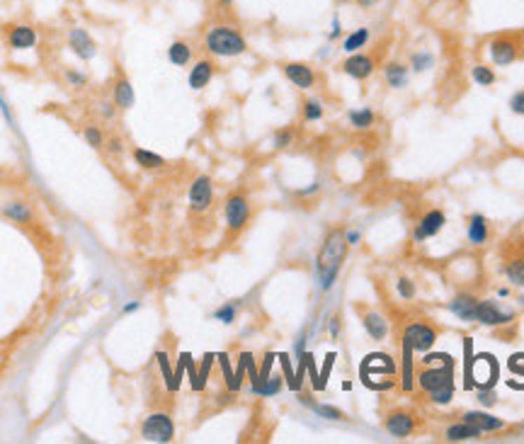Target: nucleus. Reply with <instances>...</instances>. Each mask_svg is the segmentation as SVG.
Segmentation results:
<instances>
[{"mask_svg":"<svg viewBox=\"0 0 524 444\" xmlns=\"http://www.w3.org/2000/svg\"><path fill=\"white\" fill-rule=\"evenodd\" d=\"M345 255H347L345 231H340V229L330 231L318 253V262H316V274H318L321 292H330L332 289V284H335L337 274H340V269H342V262H345Z\"/></svg>","mask_w":524,"mask_h":444,"instance_id":"f257e3e1","label":"nucleus"},{"mask_svg":"<svg viewBox=\"0 0 524 444\" xmlns=\"http://www.w3.org/2000/svg\"><path fill=\"white\" fill-rule=\"evenodd\" d=\"M204 49L219 59H233L248 51V41L233 25H214L204 34Z\"/></svg>","mask_w":524,"mask_h":444,"instance_id":"f03ea898","label":"nucleus"},{"mask_svg":"<svg viewBox=\"0 0 524 444\" xmlns=\"http://www.w3.org/2000/svg\"><path fill=\"white\" fill-rule=\"evenodd\" d=\"M141 437L146 442H158V444H166L173 442L175 437V422L168 413H151L141 425Z\"/></svg>","mask_w":524,"mask_h":444,"instance_id":"7ed1b4c3","label":"nucleus"},{"mask_svg":"<svg viewBox=\"0 0 524 444\" xmlns=\"http://www.w3.org/2000/svg\"><path fill=\"white\" fill-rule=\"evenodd\" d=\"M224 216L226 224H229L231 231H243L250 221V202H248L246 194L233 192L224 204Z\"/></svg>","mask_w":524,"mask_h":444,"instance_id":"20e7f679","label":"nucleus"},{"mask_svg":"<svg viewBox=\"0 0 524 444\" xmlns=\"http://www.w3.org/2000/svg\"><path fill=\"white\" fill-rule=\"evenodd\" d=\"M442 362H444L442 369H425V372L417 377V384H420L427 393L444 389V386H454V369H452L454 362H452V357L442 355Z\"/></svg>","mask_w":524,"mask_h":444,"instance_id":"39448f33","label":"nucleus"},{"mask_svg":"<svg viewBox=\"0 0 524 444\" xmlns=\"http://www.w3.org/2000/svg\"><path fill=\"white\" fill-rule=\"evenodd\" d=\"M512 318H515V314H512V311H502L497 301H493V299L481 301L478 299V306H476V323L497 328V325H507Z\"/></svg>","mask_w":524,"mask_h":444,"instance_id":"423d86ee","label":"nucleus"},{"mask_svg":"<svg viewBox=\"0 0 524 444\" xmlns=\"http://www.w3.org/2000/svg\"><path fill=\"white\" fill-rule=\"evenodd\" d=\"M211 199H214V184H211L209 175H199L189 187V209L202 214L211 207Z\"/></svg>","mask_w":524,"mask_h":444,"instance_id":"0eeeda50","label":"nucleus"},{"mask_svg":"<svg viewBox=\"0 0 524 444\" xmlns=\"http://www.w3.org/2000/svg\"><path fill=\"white\" fill-rule=\"evenodd\" d=\"M405 340L412 345V350L417 352H427L437 340V330L427 323H410L405 328Z\"/></svg>","mask_w":524,"mask_h":444,"instance_id":"6e6552de","label":"nucleus"},{"mask_svg":"<svg viewBox=\"0 0 524 444\" xmlns=\"http://www.w3.org/2000/svg\"><path fill=\"white\" fill-rule=\"evenodd\" d=\"M68 46H71L73 54L83 61L95 59V54H98V44H95V39L88 34V29H83V27H73L68 32Z\"/></svg>","mask_w":524,"mask_h":444,"instance_id":"1a4fd4ad","label":"nucleus"},{"mask_svg":"<svg viewBox=\"0 0 524 444\" xmlns=\"http://www.w3.org/2000/svg\"><path fill=\"white\" fill-rule=\"evenodd\" d=\"M284 76H287L289 83H294L299 90H311L316 86V71L309 66V63H301V61H289L282 66Z\"/></svg>","mask_w":524,"mask_h":444,"instance_id":"9d476101","label":"nucleus"},{"mask_svg":"<svg viewBox=\"0 0 524 444\" xmlns=\"http://www.w3.org/2000/svg\"><path fill=\"white\" fill-rule=\"evenodd\" d=\"M444 224H447V216H444V211H439V209L427 211V214L420 219V224L415 226V231H412V241L422 243V241H427V238L437 236L439 231L444 229Z\"/></svg>","mask_w":524,"mask_h":444,"instance_id":"9b49d317","label":"nucleus"},{"mask_svg":"<svg viewBox=\"0 0 524 444\" xmlns=\"http://www.w3.org/2000/svg\"><path fill=\"white\" fill-rule=\"evenodd\" d=\"M488 54L495 66H510V63H515V59L520 56V49H517L515 41L507 39V36H497V39H493L488 44Z\"/></svg>","mask_w":524,"mask_h":444,"instance_id":"f8f14e48","label":"nucleus"},{"mask_svg":"<svg viewBox=\"0 0 524 444\" xmlns=\"http://www.w3.org/2000/svg\"><path fill=\"white\" fill-rule=\"evenodd\" d=\"M374 68H377V63H374L372 56L359 54V51L357 54H349L345 63H342V71H345L349 78H354V81H367L374 73Z\"/></svg>","mask_w":524,"mask_h":444,"instance_id":"ddd939ff","label":"nucleus"},{"mask_svg":"<svg viewBox=\"0 0 524 444\" xmlns=\"http://www.w3.org/2000/svg\"><path fill=\"white\" fill-rule=\"evenodd\" d=\"M476 306H478V299L473 294H457L452 301H449V314H454L459 321L464 323H471L476 321Z\"/></svg>","mask_w":524,"mask_h":444,"instance_id":"4468645a","label":"nucleus"},{"mask_svg":"<svg viewBox=\"0 0 524 444\" xmlns=\"http://www.w3.org/2000/svg\"><path fill=\"white\" fill-rule=\"evenodd\" d=\"M214 71H216L214 61H209V59L197 61L192 68H189L187 86L192 88V90H204L211 83V78H214Z\"/></svg>","mask_w":524,"mask_h":444,"instance_id":"2eb2a0df","label":"nucleus"},{"mask_svg":"<svg viewBox=\"0 0 524 444\" xmlns=\"http://www.w3.org/2000/svg\"><path fill=\"white\" fill-rule=\"evenodd\" d=\"M34 44H36V29L29 27V25H15V27L8 32L10 49L25 51V49H32Z\"/></svg>","mask_w":524,"mask_h":444,"instance_id":"dca6fc26","label":"nucleus"},{"mask_svg":"<svg viewBox=\"0 0 524 444\" xmlns=\"http://www.w3.org/2000/svg\"><path fill=\"white\" fill-rule=\"evenodd\" d=\"M386 430L394 437H408L415 432V415L403 413V410H396L386 417Z\"/></svg>","mask_w":524,"mask_h":444,"instance_id":"f3484780","label":"nucleus"},{"mask_svg":"<svg viewBox=\"0 0 524 444\" xmlns=\"http://www.w3.org/2000/svg\"><path fill=\"white\" fill-rule=\"evenodd\" d=\"M464 422H469L471 427H476L481 435H483V432H497L505 427V422H502L500 417H495L490 413H478V410H469V413H464Z\"/></svg>","mask_w":524,"mask_h":444,"instance_id":"a211bd4d","label":"nucleus"},{"mask_svg":"<svg viewBox=\"0 0 524 444\" xmlns=\"http://www.w3.org/2000/svg\"><path fill=\"white\" fill-rule=\"evenodd\" d=\"M485 241H488V221H485V216H469V243L471 245H483Z\"/></svg>","mask_w":524,"mask_h":444,"instance_id":"6ab92c4d","label":"nucleus"},{"mask_svg":"<svg viewBox=\"0 0 524 444\" xmlns=\"http://www.w3.org/2000/svg\"><path fill=\"white\" fill-rule=\"evenodd\" d=\"M134 102H136L134 88H131V83L121 76L119 81L114 83V105L119 109H131V107H134Z\"/></svg>","mask_w":524,"mask_h":444,"instance_id":"aec40b11","label":"nucleus"},{"mask_svg":"<svg viewBox=\"0 0 524 444\" xmlns=\"http://www.w3.org/2000/svg\"><path fill=\"white\" fill-rule=\"evenodd\" d=\"M364 323V330L372 335V340H386V335H389V323H386V318L381 314H364L362 318Z\"/></svg>","mask_w":524,"mask_h":444,"instance_id":"412c9836","label":"nucleus"},{"mask_svg":"<svg viewBox=\"0 0 524 444\" xmlns=\"http://www.w3.org/2000/svg\"><path fill=\"white\" fill-rule=\"evenodd\" d=\"M192 54H194V49L182 39L173 41V44L168 46V61H170L173 66H187V63L192 61Z\"/></svg>","mask_w":524,"mask_h":444,"instance_id":"4be33fe9","label":"nucleus"},{"mask_svg":"<svg viewBox=\"0 0 524 444\" xmlns=\"http://www.w3.org/2000/svg\"><path fill=\"white\" fill-rule=\"evenodd\" d=\"M0 211H3V216H8L10 221H15V224H29V221L34 219L32 209L25 202H8L0 207Z\"/></svg>","mask_w":524,"mask_h":444,"instance_id":"5701e85b","label":"nucleus"},{"mask_svg":"<svg viewBox=\"0 0 524 444\" xmlns=\"http://www.w3.org/2000/svg\"><path fill=\"white\" fill-rule=\"evenodd\" d=\"M134 161L144 170H161V168H166V158L148 151V148H134Z\"/></svg>","mask_w":524,"mask_h":444,"instance_id":"b1692460","label":"nucleus"},{"mask_svg":"<svg viewBox=\"0 0 524 444\" xmlns=\"http://www.w3.org/2000/svg\"><path fill=\"white\" fill-rule=\"evenodd\" d=\"M369 36H372V34H369L367 27L352 29L345 36V41H342V51H345V54H357L359 49H364V46L369 44Z\"/></svg>","mask_w":524,"mask_h":444,"instance_id":"393cba45","label":"nucleus"},{"mask_svg":"<svg viewBox=\"0 0 524 444\" xmlns=\"http://www.w3.org/2000/svg\"><path fill=\"white\" fill-rule=\"evenodd\" d=\"M481 437V432L476 427H471L469 422H457V425H449L447 427V440L449 442H466V440H476Z\"/></svg>","mask_w":524,"mask_h":444,"instance_id":"a878e982","label":"nucleus"},{"mask_svg":"<svg viewBox=\"0 0 524 444\" xmlns=\"http://www.w3.org/2000/svg\"><path fill=\"white\" fill-rule=\"evenodd\" d=\"M384 76H386V83H389L391 88H405L408 83V68L403 63H389V66L384 68Z\"/></svg>","mask_w":524,"mask_h":444,"instance_id":"bb28decb","label":"nucleus"},{"mask_svg":"<svg viewBox=\"0 0 524 444\" xmlns=\"http://www.w3.org/2000/svg\"><path fill=\"white\" fill-rule=\"evenodd\" d=\"M347 119L354 129H369L377 121V114L372 112V107H359V109H349Z\"/></svg>","mask_w":524,"mask_h":444,"instance_id":"cd10ccee","label":"nucleus"},{"mask_svg":"<svg viewBox=\"0 0 524 444\" xmlns=\"http://www.w3.org/2000/svg\"><path fill=\"white\" fill-rule=\"evenodd\" d=\"M505 277L515 287H524V257H515L505 265Z\"/></svg>","mask_w":524,"mask_h":444,"instance_id":"c85d7f7f","label":"nucleus"},{"mask_svg":"<svg viewBox=\"0 0 524 444\" xmlns=\"http://www.w3.org/2000/svg\"><path fill=\"white\" fill-rule=\"evenodd\" d=\"M405 340V337H403ZM412 345L403 342V391H412Z\"/></svg>","mask_w":524,"mask_h":444,"instance_id":"c756f323","label":"nucleus"},{"mask_svg":"<svg viewBox=\"0 0 524 444\" xmlns=\"http://www.w3.org/2000/svg\"><path fill=\"white\" fill-rule=\"evenodd\" d=\"M471 78H473L478 86L488 88V86H493V83H495V71L490 66H485V63H478V66L471 68Z\"/></svg>","mask_w":524,"mask_h":444,"instance_id":"7c9ffc66","label":"nucleus"},{"mask_svg":"<svg viewBox=\"0 0 524 444\" xmlns=\"http://www.w3.org/2000/svg\"><path fill=\"white\" fill-rule=\"evenodd\" d=\"M314 408V413L318 415V417H325V420H337V422H342V420H347L345 417V413H342L340 408H335V405H323V403H314L311 405Z\"/></svg>","mask_w":524,"mask_h":444,"instance_id":"2f4dec72","label":"nucleus"},{"mask_svg":"<svg viewBox=\"0 0 524 444\" xmlns=\"http://www.w3.org/2000/svg\"><path fill=\"white\" fill-rule=\"evenodd\" d=\"M255 391L257 396H264V398H269V396H277L279 391H282V379L279 377H269L267 382H262L260 386H255Z\"/></svg>","mask_w":524,"mask_h":444,"instance_id":"473e14b6","label":"nucleus"},{"mask_svg":"<svg viewBox=\"0 0 524 444\" xmlns=\"http://www.w3.org/2000/svg\"><path fill=\"white\" fill-rule=\"evenodd\" d=\"M158 362H161V367H163V377H166L168 389H170V391H177V386H180V372H177V374H173V372H170V367H168V355H166V352H158Z\"/></svg>","mask_w":524,"mask_h":444,"instance_id":"72a5a7b5","label":"nucleus"},{"mask_svg":"<svg viewBox=\"0 0 524 444\" xmlns=\"http://www.w3.org/2000/svg\"><path fill=\"white\" fill-rule=\"evenodd\" d=\"M236 314H238V306L236 304H224L221 309L214 311V318L221 321L224 325H231L233 321H236Z\"/></svg>","mask_w":524,"mask_h":444,"instance_id":"f704fd0d","label":"nucleus"},{"mask_svg":"<svg viewBox=\"0 0 524 444\" xmlns=\"http://www.w3.org/2000/svg\"><path fill=\"white\" fill-rule=\"evenodd\" d=\"M410 66H412V71H417V73L427 71V68L432 66L430 51H415V54L410 56Z\"/></svg>","mask_w":524,"mask_h":444,"instance_id":"c9c22d12","label":"nucleus"},{"mask_svg":"<svg viewBox=\"0 0 524 444\" xmlns=\"http://www.w3.org/2000/svg\"><path fill=\"white\" fill-rule=\"evenodd\" d=\"M323 117V107L318 100H306L304 102V119L306 121H318Z\"/></svg>","mask_w":524,"mask_h":444,"instance_id":"e433bc0d","label":"nucleus"},{"mask_svg":"<svg viewBox=\"0 0 524 444\" xmlns=\"http://www.w3.org/2000/svg\"><path fill=\"white\" fill-rule=\"evenodd\" d=\"M83 136H86V141L93 148H102L105 146V136H102V131H100L98 126H86V129H83Z\"/></svg>","mask_w":524,"mask_h":444,"instance_id":"4c0bfd02","label":"nucleus"},{"mask_svg":"<svg viewBox=\"0 0 524 444\" xmlns=\"http://www.w3.org/2000/svg\"><path fill=\"white\" fill-rule=\"evenodd\" d=\"M432 403H437V405H447V403H452V398H454V386H444V389H439V391H432Z\"/></svg>","mask_w":524,"mask_h":444,"instance_id":"58836bf2","label":"nucleus"},{"mask_svg":"<svg viewBox=\"0 0 524 444\" xmlns=\"http://www.w3.org/2000/svg\"><path fill=\"white\" fill-rule=\"evenodd\" d=\"M396 289H398V294L403 296L405 301H410L412 296H415V284H412L408 277H401L398 282H396Z\"/></svg>","mask_w":524,"mask_h":444,"instance_id":"ea45409f","label":"nucleus"},{"mask_svg":"<svg viewBox=\"0 0 524 444\" xmlns=\"http://www.w3.org/2000/svg\"><path fill=\"white\" fill-rule=\"evenodd\" d=\"M291 141H294V134H291L289 129L274 131V139H272L274 148H287V146H291Z\"/></svg>","mask_w":524,"mask_h":444,"instance_id":"a19ab883","label":"nucleus"},{"mask_svg":"<svg viewBox=\"0 0 524 444\" xmlns=\"http://www.w3.org/2000/svg\"><path fill=\"white\" fill-rule=\"evenodd\" d=\"M66 81H68V86H71V88H86L88 86V78L83 76V73H78V71H71V68L66 71Z\"/></svg>","mask_w":524,"mask_h":444,"instance_id":"79ce46f5","label":"nucleus"},{"mask_svg":"<svg viewBox=\"0 0 524 444\" xmlns=\"http://www.w3.org/2000/svg\"><path fill=\"white\" fill-rule=\"evenodd\" d=\"M510 109L515 114H524V90H520V93H515L510 97Z\"/></svg>","mask_w":524,"mask_h":444,"instance_id":"37998d69","label":"nucleus"},{"mask_svg":"<svg viewBox=\"0 0 524 444\" xmlns=\"http://www.w3.org/2000/svg\"><path fill=\"white\" fill-rule=\"evenodd\" d=\"M478 401L483 405H495V401H497V396H495V391L493 389H483V391H478Z\"/></svg>","mask_w":524,"mask_h":444,"instance_id":"c03bdc74","label":"nucleus"},{"mask_svg":"<svg viewBox=\"0 0 524 444\" xmlns=\"http://www.w3.org/2000/svg\"><path fill=\"white\" fill-rule=\"evenodd\" d=\"M342 34V25H340V18H337V15H335V18H332V25H330V34H328V39H330V41H335L337 39V36H340Z\"/></svg>","mask_w":524,"mask_h":444,"instance_id":"a18cd8bd","label":"nucleus"},{"mask_svg":"<svg viewBox=\"0 0 524 444\" xmlns=\"http://www.w3.org/2000/svg\"><path fill=\"white\" fill-rule=\"evenodd\" d=\"M359 238H362V234H359V231H345V241H347V245H357V243H359Z\"/></svg>","mask_w":524,"mask_h":444,"instance_id":"49530a36","label":"nucleus"},{"mask_svg":"<svg viewBox=\"0 0 524 444\" xmlns=\"http://www.w3.org/2000/svg\"><path fill=\"white\" fill-rule=\"evenodd\" d=\"M107 148H109L112 153H116V156H119V153H121V139H116V136H114V139H109V141H107Z\"/></svg>","mask_w":524,"mask_h":444,"instance_id":"de8ad7c7","label":"nucleus"},{"mask_svg":"<svg viewBox=\"0 0 524 444\" xmlns=\"http://www.w3.org/2000/svg\"><path fill=\"white\" fill-rule=\"evenodd\" d=\"M330 335H332V340L340 335V318H332L330 321Z\"/></svg>","mask_w":524,"mask_h":444,"instance_id":"09e8293b","label":"nucleus"},{"mask_svg":"<svg viewBox=\"0 0 524 444\" xmlns=\"http://www.w3.org/2000/svg\"><path fill=\"white\" fill-rule=\"evenodd\" d=\"M321 189V184L318 182H314L311 187H306V189H299V194H316Z\"/></svg>","mask_w":524,"mask_h":444,"instance_id":"8fccbe9b","label":"nucleus"},{"mask_svg":"<svg viewBox=\"0 0 524 444\" xmlns=\"http://www.w3.org/2000/svg\"><path fill=\"white\" fill-rule=\"evenodd\" d=\"M139 309H141L139 301H131V304H126V306H124V314H134V311H139Z\"/></svg>","mask_w":524,"mask_h":444,"instance_id":"3c124183","label":"nucleus"},{"mask_svg":"<svg viewBox=\"0 0 524 444\" xmlns=\"http://www.w3.org/2000/svg\"><path fill=\"white\" fill-rule=\"evenodd\" d=\"M354 3H357L359 8H374V5H377L379 0H354Z\"/></svg>","mask_w":524,"mask_h":444,"instance_id":"603ef678","label":"nucleus"},{"mask_svg":"<svg viewBox=\"0 0 524 444\" xmlns=\"http://www.w3.org/2000/svg\"><path fill=\"white\" fill-rule=\"evenodd\" d=\"M497 296H500V299H505V296H510V289H505V287L497 289Z\"/></svg>","mask_w":524,"mask_h":444,"instance_id":"864d4df0","label":"nucleus"},{"mask_svg":"<svg viewBox=\"0 0 524 444\" xmlns=\"http://www.w3.org/2000/svg\"><path fill=\"white\" fill-rule=\"evenodd\" d=\"M219 5H224V8H229V5H233V0H219Z\"/></svg>","mask_w":524,"mask_h":444,"instance_id":"5fc2aeb1","label":"nucleus"},{"mask_svg":"<svg viewBox=\"0 0 524 444\" xmlns=\"http://www.w3.org/2000/svg\"><path fill=\"white\" fill-rule=\"evenodd\" d=\"M520 301H522V304H524V296H520Z\"/></svg>","mask_w":524,"mask_h":444,"instance_id":"6e6d98bb","label":"nucleus"},{"mask_svg":"<svg viewBox=\"0 0 524 444\" xmlns=\"http://www.w3.org/2000/svg\"><path fill=\"white\" fill-rule=\"evenodd\" d=\"M340 3H342V0H340Z\"/></svg>","mask_w":524,"mask_h":444,"instance_id":"4d7b16f0","label":"nucleus"}]
</instances>
